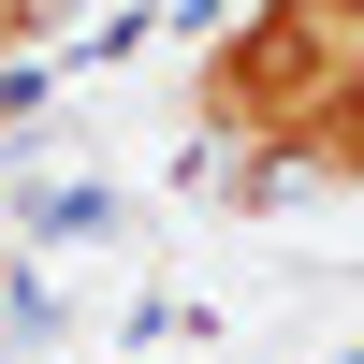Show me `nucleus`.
<instances>
[{
    "mask_svg": "<svg viewBox=\"0 0 364 364\" xmlns=\"http://www.w3.org/2000/svg\"><path fill=\"white\" fill-rule=\"evenodd\" d=\"M364 87V0H248L190 58V132L233 161H291L321 190V132Z\"/></svg>",
    "mask_w": 364,
    "mask_h": 364,
    "instance_id": "f257e3e1",
    "label": "nucleus"
},
{
    "mask_svg": "<svg viewBox=\"0 0 364 364\" xmlns=\"http://www.w3.org/2000/svg\"><path fill=\"white\" fill-rule=\"evenodd\" d=\"M73 15H87V0H0V73L58 58V44H73Z\"/></svg>",
    "mask_w": 364,
    "mask_h": 364,
    "instance_id": "f03ea898",
    "label": "nucleus"
},
{
    "mask_svg": "<svg viewBox=\"0 0 364 364\" xmlns=\"http://www.w3.org/2000/svg\"><path fill=\"white\" fill-rule=\"evenodd\" d=\"M321 190H364V87H350L336 132H321Z\"/></svg>",
    "mask_w": 364,
    "mask_h": 364,
    "instance_id": "7ed1b4c3",
    "label": "nucleus"
}]
</instances>
